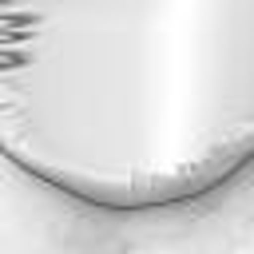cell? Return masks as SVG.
<instances>
[{
	"instance_id": "obj_1",
	"label": "cell",
	"mask_w": 254,
	"mask_h": 254,
	"mask_svg": "<svg viewBox=\"0 0 254 254\" xmlns=\"http://www.w3.org/2000/svg\"><path fill=\"white\" fill-rule=\"evenodd\" d=\"M0 155L107 214L230 187L254 167V0H0Z\"/></svg>"
}]
</instances>
